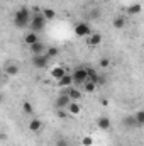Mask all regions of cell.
Segmentation results:
<instances>
[{"instance_id": "cell-1", "label": "cell", "mask_w": 144, "mask_h": 146, "mask_svg": "<svg viewBox=\"0 0 144 146\" xmlns=\"http://www.w3.org/2000/svg\"><path fill=\"white\" fill-rule=\"evenodd\" d=\"M31 17H32V14H31V10L27 7L17 9L15 14H14V24H15V27H19V29L27 27L29 22H31Z\"/></svg>"}, {"instance_id": "cell-2", "label": "cell", "mask_w": 144, "mask_h": 146, "mask_svg": "<svg viewBox=\"0 0 144 146\" xmlns=\"http://www.w3.org/2000/svg\"><path fill=\"white\" fill-rule=\"evenodd\" d=\"M46 22H48V21L42 17L41 12H34V15L31 17L29 27H31V31H34V33H41V31L46 27Z\"/></svg>"}, {"instance_id": "cell-3", "label": "cell", "mask_w": 144, "mask_h": 146, "mask_svg": "<svg viewBox=\"0 0 144 146\" xmlns=\"http://www.w3.org/2000/svg\"><path fill=\"white\" fill-rule=\"evenodd\" d=\"M73 78V85L75 87H78V85H83L85 82H87V68H83V66H78L76 70L73 73H70Z\"/></svg>"}, {"instance_id": "cell-4", "label": "cell", "mask_w": 144, "mask_h": 146, "mask_svg": "<svg viewBox=\"0 0 144 146\" xmlns=\"http://www.w3.org/2000/svg\"><path fill=\"white\" fill-rule=\"evenodd\" d=\"M49 58L46 56V53H42V54H34L32 56V66L37 68V70H44L48 65H49Z\"/></svg>"}, {"instance_id": "cell-5", "label": "cell", "mask_w": 144, "mask_h": 146, "mask_svg": "<svg viewBox=\"0 0 144 146\" xmlns=\"http://www.w3.org/2000/svg\"><path fill=\"white\" fill-rule=\"evenodd\" d=\"M93 31H92V27H90V24L88 22H78L76 26H75V34L78 37H87L90 36Z\"/></svg>"}, {"instance_id": "cell-6", "label": "cell", "mask_w": 144, "mask_h": 146, "mask_svg": "<svg viewBox=\"0 0 144 146\" xmlns=\"http://www.w3.org/2000/svg\"><path fill=\"white\" fill-rule=\"evenodd\" d=\"M102 41H104V37H102L100 33H92L90 36H87V42H88L90 48H97V46H100Z\"/></svg>"}, {"instance_id": "cell-7", "label": "cell", "mask_w": 144, "mask_h": 146, "mask_svg": "<svg viewBox=\"0 0 144 146\" xmlns=\"http://www.w3.org/2000/svg\"><path fill=\"white\" fill-rule=\"evenodd\" d=\"M66 95H68V99L71 100V102H78V100H81V97H83V94H81V90L78 88V87H70L68 88V92H66Z\"/></svg>"}, {"instance_id": "cell-8", "label": "cell", "mask_w": 144, "mask_h": 146, "mask_svg": "<svg viewBox=\"0 0 144 146\" xmlns=\"http://www.w3.org/2000/svg\"><path fill=\"white\" fill-rule=\"evenodd\" d=\"M97 127L102 129V131H108L112 127V122H110V119H108L107 115H102V117L97 119Z\"/></svg>"}, {"instance_id": "cell-9", "label": "cell", "mask_w": 144, "mask_h": 146, "mask_svg": "<svg viewBox=\"0 0 144 146\" xmlns=\"http://www.w3.org/2000/svg\"><path fill=\"white\" fill-rule=\"evenodd\" d=\"M58 85L59 87H63V88H70V87H73V78L70 73H65L59 80H58Z\"/></svg>"}, {"instance_id": "cell-10", "label": "cell", "mask_w": 144, "mask_h": 146, "mask_svg": "<svg viewBox=\"0 0 144 146\" xmlns=\"http://www.w3.org/2000/svg\"><path fill=\"white\" fill-rule=\"evenodd\" d=\"M22 41H24V44H26V46H32L34 42L39 41V36H37V33L31 31V33H26V36H24Z\"/></svg>"}, {"instance_id": "cell-11", "label": "cell", "mask_w": 144, "mask_h": 146, "mask_svg": "<svg viewBox=\"0 0 144 146\" xmlns=\"http://www.w3.org/2000/svg\"><path fill=\"white\" fill-rule=\"evenodd\" d=\"M70 102H71V100L68 99V95H66V94H61V95H58V99H56V107H58V109H66Z\"/></svg>"}, {"instance_id": "cell-12", "label": "cell", "mask_w": 144, "mask_h": 146, "mask_svg": "<svg viewBox=\"0 0 144 146\" xmlns=\"http://www.w3.org/2000/svg\"><path fill=\"white\" fill-rule=\"evenodd\" d=\"M29 49H31V53H32V56H34V54H42V53L46 51V46H44V42L37 41L32 46H29Z\"/></svg>"}, {"instance_id": "cell-13", "label": "cell", "mask_w": 144, "mask_h": 146, "mask_svg": "<svg viewBox=\"0 0 144 146\" xmlns=\"http://www.w3.org/2000/svg\"><path fill=\"white\" fill-rule=\"evenodd\" d=\"M65 73H66V70H65L63 66H54V68H51L49 75H51V78H54V80L58 82V80H59V78H61Z\"/></svg>"}, {"instance_id": "cell-14", "label": "cell", "mask_w": 144, "mask_h": 146, "mask_svg": "<svg viewBox=\"0 0 144 146\" xmlns=\"http://www.w3.org/2000/svg\"><path fill=\"white\" fill-rule=\"evenodd\" d=\"M41 14H42V17H44L46 21H53V19H56V10H54V9L46 7V9L41 10Z\"/></svg>"}, {"instance_id": "cell-15", "label": "cell", "mask_w": 144, "mask_h": 146, "mask_svg": "<svg viewBox=\"0 0 144 146\" xmlns=\"http://www.w3.org/2000/svg\"><path fill=\"white\" fill-rule=\"evenodd\" d=\"M122 124H124L127 129H134V127H137L136 119H134V115H132V114H131V115H126V117H124V121H122Z\"/></svg>"}, {"instance_id": "cell-16", "label": "cell", "mask_w": 144, "mask_h": 146, "mask_svg": "<svg viewBox=\"0 0 144 146\" xmlns=\"http://www.w3.org/2000/svg\"><path fill=\"white\" fill-rule=\"evenodd\" d=\"M66 109H68V114H70V115H78V114L81 112V107H80L78 102H70Z\"/></svg>"}, {"instance_id": "cell-17", "label": "cell", "mask_w": 144, "mask_h": 146, "mask_svg": "<svg viewBox=\"0 0 144 146\" xmlns=\"http://www.w3.org/2000/svg\"><path fill=\"white\" fill-rule=\"evenodd\" d=\"M141 10H143V5L139 2H136V3L127 7V14H131V15H137V14H141Z\"/></svg>"}, {"instance_id": "cell-18", "label": "cell", "mask_w": 144, "mask_h": 146, "mask_svg": "<svg viewBox=\"0 0 144 146\" xmlns=\"http://www.w3.org/2000/svg\"><path fill=\"white\" fill-rule=\"evenodd\" d=\"M42 129V122L39 121V119H31V122H29V131L31 133H37V131H41Z\"/></svg>"}, {"instance_id": "cell-19", "label": "cell", "mask_w": 144, "mask_h": 146, "mask_svg": "<svg viewBox=\"0 0 144 146\" xmlns=\"http://www.w3.org/2000/svg\"><path fill=\"white\" fill-rule=\"evenodd\" d=\"M88 17H90L92 21H98V19L102 17V10H100L98 7H92L90 12H88Z\"/></svg>"}, {"instance_id": "cell-20", "label": "cell", "mask_w": 144, "mask_h": 146, "mask_svg": "<svg viewBox=\"0 0 144 146\" xmlns=\"http://www.w3.org/2000/svg\"><path fill=\"white\" fill-rule=\"evenodd\" d=\"M112 26H114L115 29H124V27H126V17H122V15L115 17V19L112 21Z\"/></svg>"}, {"instance_id": "cell-21", "label": "cell", "mask_w": 144, "mask_h": 146, "mask_svg": "<svg viewBox=\"0 0 144 146\" xmlns=\"http://www.w3.org/2000/svg\"><path fill=\"white\" fill-rule=\"evenodd\" d=\"M44 53H46V56H48L49 60H53V58H58V56H59V49H58L56 46H49Z\"/></svg>"}, {"instance_id": "cell-22", "label": "cell", "mask_w": 144, "mask_h": 146, "mask_svg": "<svg viewBox=\"0 0 144 146\" xmlns=\"http://www.w3.org/2000/svg\"><path fill=\"white\" fill-rule=\"evenodd\" d=\"M134 115V119H136V124H137V127H143L144 126V110H137L136 114H132Z\"/></svg>"}, {"instance_id": "cell-23", "label": "cell", "mask_w": 144, "mask_h": 146, "mask_svg": "<svg viewBox=\"0 0 144 146\" xmlns=\"http://www.w3.org/2000/svg\"><path fill=\"white\" fill-rule=\"evenodd\" d=\"M5 73H7V75H10V76H15V75H19V66H17V65H14V63H10V65H7Z\"/></svg>"}, {"instance_id": "cell-24", "label": "cell", "mask_w": 144, "mask_h": 146, "mask_svg": "<svg viewBox=\"0 0 144 146\" xmlns=\"http://www.w3.org/2000/svg\"><path fill=\"white\" fill-rule=\"evenodd\" d=\"M83 85H85V87H83V90H85V92H88V94H92V92H95V90H97V83H93V82H90V80H87Z\"/></svg>"}, {"instance_id": "cell-25", "label": "cell", "mask_w": 144, "mask_h": 146, "mask_svg": "<svg viewBox=\"0 0 144 146\" xmlns=\"http://www.w3.org/2000/svg\"><path fill=\"white\" fill-rule=\"evenodd\" d=\"M22 112L24 114H34V107H32V104L29 100H24L22 102Z\"/></svg>"}, {"instance_id": "cell-26", "label": "cell", "mask_w": 144, "mask_h": 146, "mask_svg": "<svg viewBox=\"0 0 144 146\" xmlns=\"http://www.w3.org/2000/svg\"><path fill=\"white\" fill-rule=\"evenodd\" d=\"M54 146H70V141H68L66 138H58L56 143H54Z\"/></svg>"}, {"instance_id": "cell-27", "label": "cell", "mask_w": 144, "mask_h": 146, "mask_svg": "<svg viewBox=\"0 0 144 146\" xmlns=\"http://www.w3.org/2000/svg\"><path fill=\"white\" fill-rule=\"evenodd\" d=\"M81 145H83V146H92V145H93V138H92V136H83Z\"/></svg>"}, {"instance_id": "cell-28", "label": "cell", "mask_w": 144, "mask_h": 146, "mask_svg": "<svg viewBox=\"0 0 144 146\" xmlns=\"http://www.w3.org/2000/svg\"><path fill=\"white\" fill-rule=\"evenodd\" d=\"M108 65H110V60L108 58H102L100 60V68H108Z\"/></svg>"}, {"instance_id": "cell-29", "label": "cell", "mask_w": 144, "mask_h": 146, "mask_svg": "<svg viewBox=\"0 0 144 146\" xmlns=\"http://www.w3.org/2000/svg\"><path fill=\"white\" fill-rule=\"evenodd\" d=\"M2 99H3V97H2V94H0V102H2Z\"/></svg>"}, {"instance_id": "cell-30", "label": "cell", "mask_w": 144, "mask_h": 146, "mask_svg": "<svg viewBox=\"0 0 144 146\" xmlns=\"http://www.w3.org/2000/svg\"><path fill=\"white\" fill-rule=\"evenodd\" d=\"M98 2H108V0H98Z\"/></svg>"}]
</instances>
